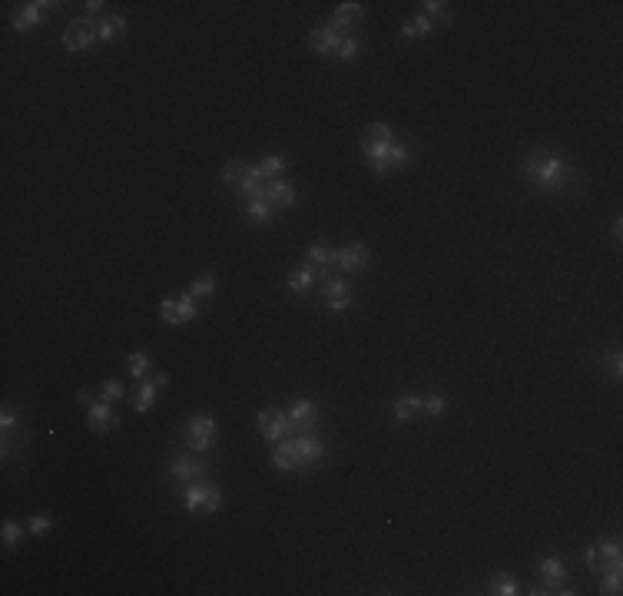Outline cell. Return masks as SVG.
I'll return each mask as SVG.
<instances>
[{"mask_svg": "<svg viewBox=\"0 0 623 596\" xmlns=\"http://www.w3.org/2000/svg\"><path fill=\"white\" fill-rule=\"evenodd\" d=\"M524 176L537 189H544V193H560V189H567L574 183V169L560 156H554V152H547V150H534L527 156Z\"/></svg>", "mask_w": 623, "mask_h": 596, "instance_id": "cell-1", "label": "cell"}, {"mask_svg": "<svg viewBox=\"0 0 623 596\" xmlns=\"http://www.w3.org/2000/svg\"><path fill=\"white\" fill-rule=\"evenodd\" d=\"M394 133L392 126H385V123H372L368 130L361 133V152H365V159L372 163L375 173H385L388 169V152L394 146Z\"/></svg>", "mask_w": 623, "mask_h": 596, "instance_id": "cell-2", "label": "cell"}, {"mask_svg": "<svg viewBox=\"0 0 623 596\" xmlns=\"http://www.w3.org/2000/svg\"><path fill=\"white\" fill-rule=\"evenodd\" d=\"M222 183L229 186V189H239V195H249V199L262 195V179L255 176L252 166L242 163V159H229V163H226V169H222Z\"/></svg>", "mask_w": 623, "mask_h": 596, "instance_id": "cell-3", "label": "cell"}, {"mask_svg": "<svg viewBox=\"0 0 623 596\" xmlns=\"http://www.w3.org/2000/svg\"><path fill=\"white\" fill-rule=\"evenodd\" d=\"M216 441V421L209 418V414H196V418H189L186 421V444L199 454H206L209 447Z\"/></svg>", "mask_w": 623, "mask_h": 596, "instance_id": "cell-4", "label": "cell"}, {"mask_svg": "<svg viewBox=\"0 0 623 596\" xmlns=\"http://www.w3.org/2000/svg\"><path fill=\"white\" fill-rule=\"evenodd\" d=\"M97 40H99V27H97L93 20H73V23H66V30H63V47H66V50L80 54V50L93 47Z\"/></svg>", "mask_w": 623, "mask_h": 596, "instance_id": "cell-5", "label": "cell"}, {"mask_svg": "<svg viewBox=\"0 0 623 596\" xmlns=\"http://www.w3.org/2000/svg\"><path fill=\"white\" fill-rule=\"evenodd\" d=\"M159 315L169 325H186V322L196 318V295L189 292V295H179V298H163Z\"/></svg>", "mask_w": 623, "mask_h": 596, "instance_id": "cell-6", "label": "cell"}, {"mask_svg": "<svg viewBox=\"0 0 623 596\" xmlns=\"http://www.w3.org/2000/svg\"><path fill=\"white\" fill-rule=\"evenodd\" d=\"M219 504H222V494L212 484H193L186 490V510L193 513H216Z\"/></svg>", "mask_w": 623, "mask_h": 596, "instance_id": "cell-7", "label": "cell"}, {"mask_svg": "<svg viewBox=\"0 0 623 596\" xmlns=\"http://www.w3.org/2000/svg\"><path fill=\"white\" fill-rule=\"evenodd\" d=\"M587 566H591L593 573H600V570H610V566H620V540H600V543H593L591 550H587Z\"/></svg>", "mask_w": 623, "mask_h": 596, "instance_id": "cell-8", "label": "cell"}, {"mask_svg": "<svg viewBox=\"0 0 623 596\" xmlns=\"http://www.w3.org/2000/svg\"><path fill=\"white\" fill-rule=\"evenodd\" d=\"M255 424H259V434H262L265 441H282L285 434L292 431V424H289V414L279 411V408H269V411H262L259 418H255Z\"/></svg>", "mask_w": 623, "mask_h": 596, "instance_id": "cell-9", "label": "cell"}, {"mask_svg": "<svg viewBox=\"0 0 623 596\" xmlns=\"http://www.w3.org/2000/svg\"><path fill=\"white\" fill-rule=\"evenodd\" d=\"M90 427H93L97 434H109V431L120 427V414L109 408L107 398H97V401L90 404Z\"/></svg>", "mask_w": 623, "mask_h": 596, "instance_id": "cell-10", "label": "cell"}, {"mask_svg": "<svg viewBox=\"0 0 623 596\" xmlns=\"http://www.w3.org/2000/svg\"><path fill=\"white\" fill-rule=\"evenodd\" d=\"M540 573H544V593H574L567 590V570L560 564V557H547L540 564Z\"/></svg>", "mask_w": 623, "mask_h": 596, "instance_id": "cell-11", "label": "cell"}, {"mask_svg": "<svg viewBox=\"0 0 623 596\" xmlns=\"http://www.w3.org/2000/svg\"><path fill=\"white\" fill-rule=\"evenodd\" d=\"M56 4L54 0H33V4H23L20 11H17V17H13V30H30V27H37V23L44 20V13H50Z\"/></svg>", "mask_w": 623, "mask_h": 596, "instance_id": "cell-12", "label": "cell"}, {"mask_svg": "<svg viewBox=\"0 0 623 596\" xmlns=\"http://www.w3.org/2000/svg\"><path fill=\"white\" fill-rule=\"evenodd\" d=\"M169 384V378L166 375H153V381H140V391H136V404H133V411L136 414H146L150 408H153L156 401V391L166 388Z\"/></svg>", "mask_w": 623, "mask_h": 596, "instance_id": "cell-13", "label": "cell"}, {"mask_svg": "<svg viewBox=\"0 0 623 596\" xmlns=\"http://www.w3.org/2000/svg\"><path fill=\"white\" fill-rule=\"evenodd\" d=\"M368 259H372L368 249H365L361 242H351V245H345V249L339 252V262H335V265H339L341 272H358L368 265Z\"/></svg>", "mask_w": 623, "mask_h": 596, "instance_id": "cell-14", "label": "cell"}, {"mask_svg": "<svg viewBox=\"0 0 623 596\" xmlns=\"http://www.w3.org/2000/svg\"><path fill=\"white\" fill-rule=\"evenodd\" d=\"M318 421V408L312 401H296L289 408V424L296 427V431H312Z\"/></svg>", "mask_w": 623, "mask_h": 596, "instance_id": "cell-15", "label": "cell"}, {"mask_svg": "<svg viewBox=\"0 0 623 596\" xmlns=\"http://www.w3.org/2000/svg\"><path fill=\"white\" fill-rule=\"evenodd\" d=\"M262 199L272 209H289L292 202H296V189H292L289 183H282V179H275V183H269L262 189Z\"/></svg>", "mask_w": 623, "mask_h": 596, "instance_id": "cell-16", "label": "cell"}, {"mask_svg": "<svg viewBox=\"0 0 623 596\" xmlns=\"http://www.w3.org/2000/svg\"><path fill=\"white\" fill-rule=\"evenodd\" d=\"M339 40H341V33L335 30V27H318V30L308 33V44H312V50H315L318 56L339 50Z\"/></svg>", "mask_w": 623, "mask_h": 596, "instance_id": "cell-17", "label": "cell"}, {"mask_svg": "<svg viewBox=\"0 0 623 596\" xmlns=\"http://www.w3.org/2000/svg\"><path fill=\"white\" fill-rule=\"evenodd\" d=\"M318 279H322V272H318L315 265H308V262H306V265H298V269L289 272V288H292L296 295H302V292H308V288H312Z\"/></svg>", "mask_w": 623, "mask_h": 596, "instance_id": "cell-18", "label": "cell"}, {"mask_svg": "<svg viewBox=\"0 0 623 596\" xmlns=\"http://www.w3.org/2000/svg\"><path fill=\"white\" fill-rule=\"evenodd\" d=\"M322 295H325V305L332 308V312H345V308L351 305V288L345 282H325Z\"/></svg>", "mask_w": 623, "mask_h": 596, "instance_id": "cell-19", "label": "cell"}, {"mask_svg": "<svg viewBox=\"0 0 623 596\" xmlns=\"http://www.w3.org/2000/svg\"><path fill=\"white\" fill-rule=\"evenodd\" d=\"M275 467L279 470H296V467H302V454H298V444L296 441H285V444L275 447V454H272Z\"/></svg>", "mask_w": 623, "mask_h": 596, "instance_id": "cell-20", "label": "cell"}, {"mask_svg": "<svg viewBox=\"0 0 623 596\" xmlns=\"http://www.w3.org/2000/svg\"><path fill=\"white\" fill-rule=\"evenodd\" d=\"M361 17V4H355V0H349V4H341L339 11H335V20H332V27L345 37V30H351L355 23H358Z\"/></svg>", "mask_w": 623, "mask_h": 596, "instance_id": "cell-21", "label": "cell"}, {"mask_svg": "<svg viewBox=\"0 0 623 596\" xmlns=\"http://www.w3.org/2000/svg\"><path fill=\"white\" fill-rule=\"evenodd\" d=\"M335 262H339V252L325 249L322 242H318V245H308V265H315V269L322 272V275H325V272L332 269Z\"/></svg>", "mask_w": 623, "mask_h": 596, "instance_id": "cell-22", "label": "cell"}, {"mask_svg": "<svg viewBox=\"0 0 623 596\" xmlns=\"http://www.w3.org/2000/svg\"><path fill=\"white\" fill-rule=\"evenodd\" d=\"M202 470H206V467L199 464V461H189V457H179V461L169 464V474H173L176 480H196V477H202Z\"/></svg>", "mask_w": 623, "mask_h": 596, "instance_id": "cell-23", "label": "cell"}, {"mask_svg": "<svg viewBox=\"0 0 623 596\" xmlns=\"http://www.w3.org/2000/svg\"><path fill=\"white\" fill-rule=\"evenodd\" d=\"M296 444H298V454H302V467L318 464V457H322V441L318 437L306 434V437H296Z\"/></svg>", "mask_w": 623, "mask_h": 596, "instance_id": "cell-24", "label": "cell"}, {"mask_svg": "<svg viewBox=\"0 0 623 596\" xmlns=\"http://www.w3.org/2000/svg\"><path fill=\"white\" fill-rule=\"evenodd\" d=\"M428 33H431V20H428L425 13L411 17V20L401 27V37H408V40H415V37H428Z\"/></svg>", "mask_w": 623, "mask_h": 596, "instance_id": "cell-25", "label": "cell"}, {"mask_svg": "<svg viewBox=\"0 0 623 596\" xmlns=\"http://www.w3.org/2000/svg\"><path fill=\"white\" fill-rule=\"evenodd\" d=\"M252 169H255V176H259V179H272V176H279L285 169V159H282V156H265L262 163L252 166Z\"/></svg>", "mask_w": 623, "mask_h": 596, "instance_id": "cell-26", "label": "cell"}, {"mask_svg": "<svg viewBox=\"0 0 623 596\" xmlns=\"http://www.w3.org/2000/svg\"><path fill=\"white\" fill-rule=\"evenodd\" d=\"M249 216H252V222L265 226V222H272V206L265 202L262 195H255V199H249Z\"/></svg>", "mask_w": 623, "mask_h": 596, "instance_id": "cell-27", "label": "cell"}, {"mask_svg": "<svg viewBox=\"0 0 623 596\" xmlns=\"http://www.w3.org/2000/svg\"><path fill=\"white\" fill-rule=\"evenodd\" d=\"M488 590H491L494 596H514L517 590H521V586H517V580L514 576H507V573H497L491 580V586H488Z\"/></svg>", "mask_w": 623, "mask_h": 596, "instance_id": "cell-28", "label": "cell"}, {"mask_svg": "<svg viewBox=\"0 0 623 596\" xmlns=\"http://www.w3.org/2000/svg\"><path fill=\"white\" fill-rule=\"evenodd\" d=\"M126 30V20L123 17H107V20L99 23V44H109V40H116V33Z\"/></svg>", "mask_w": 623, "mask_h": 596, "instance_id": "cell-29", "label": "cell"}, {"mask_svg": "<svg viewBox=\"0 0 623 596\" xmlns=\"http://www.w3.org/2000/svg\"><path fill=\"white\" fill-rule=\"evenodd\" d=\"M421 414V398H401V401L394 404V418L398 421H411Z\"/></svg>", "mask_w": 623, "mask_h": 596, "instance_id": "cell-30", "label": "cell"}, {"mask_svg": "<svg viewBox=\"0 0 623 596\" xmlns=\"http://www.w3.org/2000/svg\"><path fill=\"white\" fill-rule=\"evenodd\" d=\"M600 593H620V566H610V570L600 576Z\"/></svg>", "mask_w": 623, "mask_h": 596, "instance_id": "cell-31", "label": "cell"}, {"mask_svg": "<svg viewBox=\"0 0 623 596\" xmlns=\"http://www.w3.org/2000/svg\"><path fill=\"white\" fill-rule=\"evenodd\" d=\"M146 368H150V358L143 355V351H133L130 355V378L143 381L146 378Z\"/></svg>", "mask_w": 623, "mask_h": 596, "instance_id": "cell-32", "label": "cell"}, {"mask_svg": "<svg viewBox=\"0 0 623 596\" xmlns=\"http://www.w3.org/2000/svg\"><path fill=\"white\" fill-rule=\"evenodd\" d=\"M444 408H448V401L441 398V394H428V398H421V411L425 414H444Z\"/></svg>", "mask_w": 623, "mask_h": 596, "instance_id": "cell-33", "label": "cell"}, {"mask_svg": "<svg viewBox=\"0 0 623 596\" xmlns=\"http://www.w3.org/2000/svg\"><path fill=\"white\" fill-rule=\"evenodd\" d=\"M99 394H103V398L113 404V401H120L123 394H126V388H123L120 381H103V384H99Z\"/></svg>", "mask_w": 623, "mask_h": 596, "instance_id": "cell-34", "label": "cell"}, {"mask_svg": "<svg viewBox=\"0 0 623 596\" xmlns=\"http://www.w3.org/2000/svg\"><path fill=\"white\" fill-rule=\"evenodd\" d=\"M23 540V527L17 521H7L4 523V543L7 547H13V543H20Z\"/></svg>", "mask_w": 623, "mask_h": 596, "instance_id": "cell-35", "label": "cell"}, {"mask_svg": "<svg viewBox=\"0 0 623 596\" xmlns=\"http://www.w3.org/2000/svg\"><path fill=\"white\" fill-rule=\"evenodd\" d=\"M355 54H358V40L345 33V37H341V40H339V60H351V56H355Z\"/></svg>", "mask_w": 623, "mask_h": 596, "instance_id": "cell-36", "label": "cell"}, {"mask_svg": "<svg viewBox=\"0 0 623 596\" xmlns=\"http://www.w3.org/2000/svg\"><path fill=\"white\" fill-rule=\"evenodd\" d=\"M212 288H216V279H212V275H202V279H196V282H193V295H196V298L212 295Z\"/></svg>", "mask_w": 623, "mask_h": 596, "instance_id": "cell-37", "label": "cell"}, {"mask_svg": "<svg viewBox=\"0 0 623 596\" xmlns=\"http://www.w3.org/2000/svg\"><path fill=\"white\" fill-rule=\"evenodd\" d=\"M425 7V17L431 13V17H444L448 20V4H441V0H428V4H421Z\"/></svg>", "mask_w": 623, "mask_h": 596, "instance_id": "cell-38", "label": "cell"}, {"mask_svg": "<svg viewBox=\"0 0 623 596\" xmlns=\"http://www.w3.org/2000/svg\"><path fill=\"white\" fill-rule=\"evenodd\" d=\"M27 527H30V533H47V530H50V517L37 513V517H30V521H27Z\"/></svg>", "mask_w": 623, "mask_h": 596, "instance_id": "cell-39", "label": "cell"}, {"mask_svg": "<svg viewBox=\"0 0 623 596\" xmlns=\"http://www.w3.org/2000/svg\"><path fill=\"white\" fill-rule=\"evenodd\" d=\"M13 424H17V414H13L11 408H7V411L0 414V427H4V434H11V431H13Z\"/></svg>", "mask_w": 623, "mask_h": 596, "instance_id": "cell-40", "label": "cell"}, {"mask_svg": "<svg viewBox=\"0 0 623 596\" xmlns=\"http://www.w3.org/2000/svg\"><path fill=\"white\" fill-rule=\"evenodd\" d=\"M610 371H613V378H620V375H623V358H620V351H613V358H610Z\"/></svg>", "mask_w": 623, "mask_h": 596, "instance_id": "cell-41", "label": "cell"}, {"mask_svg": "<svg viewBox=\"0 0 623 596\" xmlns=\"http://www.w3.org/2000/svg\"><path fill=\"white\" fill-rule=\"evenodd\" d=\"M77 401H80V404H87V408H90V404L97 401V398H93V391H90V388H80V391H77Z\"/></svg>", "mask_w": 623, "mask_h": 596, "instance_id": "cell-42", "label": "cell"}, {"mask_svg": "<svg viewBox=\"0 0 623 596\" xmlns=\"http://www.w3.org/2000/svg\"><path fill=\"white\" fill-rule=\"evenodd\" d=\"M103 7H107L103 0H90V4H87V13H90V17H97V13L103 11Z\"/></svg>", "mask_w": 623, "mask_h": 596, "instance_id": "cell-43", "label": "cell"}]
</instances>
